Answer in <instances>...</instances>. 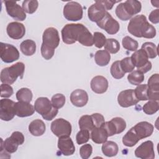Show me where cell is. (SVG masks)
Instances as JSON below:
<instances>
[{
    "label": "cell",
    "mask_w": 159,
    "mask_h": 159,
    "mask_svg": "<svg viewBox=\"0 0 159 159\" xmlns=\"http://www.w3.org/2000/svg\"><path fill=\"white\" fill-rule=\"evenodd\" d=\"M63 42L72 44L78 41L84 46L91 47L94 45L93 35L82 24H68L61 30Z\"/></svg>",
    "instance_id": "cell-1"
},
{
    "label": "cell",
    "mask_w": 159,
    "mask_h": 159,
    "mask_svg": "<svg viewBox=\"0 0 159 159\" xmlns=\"http://www.w3.org/2000/svg\"><path fill=\"white\" fill-rule=\"evenodd\" d=\"M128 32L139 38L153 39L156 35L155 28L149 24L146 17L143 15H137L132 18L127 26Z\"/></svg>",
    "instance_id": "cell-2"
},
{
    "label": "cell",
    "mask_w": 159,
    "mask_h": 159,
    "mask_svg": "<svg viewBox=\"0 0 159 159\" xmlns=\"http://www.w3.org/2000/svg\"><path fill=\"white\" fill-rule=\"evenodd\" d=\"M142 9L141 2L137 0H127L117 5L116 8L117 17L122 20H127L134 15L139 13Z\"/></svg>",
    "instance_id": "cell-3"
},
{
    "label": "cell",
    "mask_w": 159,
    "mask_h": 159,
    "mask_svg": "<svg viewBox=\"0 0 159 159\" xmlns=\"http://www.w3.org/2000/svg\"><path fill=\"white\" fill-rule=\"evenodd\" d=\"M25 71V65L22 62H17L9 67L2 69L1 71V81L2 83L12 84L19 76L23 78Z\"/></svg>",
    "instance_id": "cell-4"
},
{
    "label": "cell",
    "mask_w": 159,
    "mask_h": 159,
    "mask_svg": "<svg viewBox=\"0 0 159 159\" xmlns=\"http://www.w3.org/2000/svg\"><path fill=\"white\" fill-rule=\"evenodd\" d=\"M34 108L47 120H52L58 112V109L52 106L51 101L46 97L38 98L35 101Z\"/></svg>",
    "instance_id": "cell-5"
},
{
    "label": "cell",
    "mask_w": 159,
    "mask_h": 159,
    "mask_svg": "<svg viewBox=\"0 0 159 159\" xmlns=\"http://www.w3.org/2000/svg\"><path fill=\"white\" fill-rule=\"evenodd\" d=\"M130 58L137 70L142 73H145L152 69V63L148 60V58L143 49L135 51Z\"/></svg>",
    "instance_id": "cell-6"
},
{
    "label": "cell",
    "mask_w": 159,
    "mask_h": 159,
    "mask_svg": "<svg viewBox=\"0 0 159 159\" xmlns=\"http://www.w3.org/2000/svg\"><path fill=\"white\" fill-rule=\"evenodd\" d=\"M1 147L9 153H12L17 151L19 145L23 144L24 142V136L22 132L15 131L4 142L2 139H1Z\"/></svg>",
    "instance_id": "cell-7"
},
{
    "label": "cell",
    "mask_w": 159,
    "mask_h": 159,
    "mask_svg": "<svg viewBox=\"0 0 159 159\" xmlns=\"http://www.w3.org/2000/svg\"><path fill=\"white\" fill-rule=\"evenodd\" d=\"M63 16L70 21H78L82 19L83 11L80 3L75 1L67 2L63 7Z\"/></svg>",
    "instance_id": "cell-8"
},
{
    "label": "cell",
    "mask_w": 159,
    "mask_h": 159,
    "mask_svg": "<svg viewBox=\"0 0 159 159\" xmlns=\"http://www.w3.org/2000/svg\"><path fill=\"white\" fill-rule=\"evenodd\" d=\"M50 129L53 134L60 138L70 137L72 127L70 122L63 118H58L52 122Z\"/></svg>",
    "instance_id": "cell-9"
},
{
    "label": "cell",
    "mask_w": 159,
    "mask_h": 159,
    "mask_svg": "<svg viewBox=\"0 0 159 159\" xmlns=\"http://www.w3.org/2000/svg\"><path fill=\"white\" fill-rule=\"evenodd\" d=\"M59 43L60 37L57 29L54 27L47 28L43 33L42 45L55 50Z\"/></svg>",
    "instance_id": "cell-10"
},
{
    "label": "cell",
    "mask_w": 159,
    "mask_h": 159,
    "mask_svg": "<svg viewBox=\"0 0 159 159\" xmlns=\"http://www.w3.org/2000/svg\"><path fill=\"white\" fill-rule=\"evenodd\" d=\"M0 57L2 61L10 63L19 59V52L15 46L11 44L1 42Z\"/></svg>",
    "instance_id": "cell-11"
},
{
    "label": "cell",
    "mask_w": 159,
    "mask_h": 159,
    "mask_svg": "<svg viewBox=\"0 0 159 159\" xmlns=\"http://www.w3.org/2000/svg\"><path fill=\"white\" fill-rule=\"evenodd\" d=\"M96 24L98 27L104 29L108 34L110 35L117 34L120 28L119 22L115 20L107 12L104 18Z\"/></svg>",
    "instance_id": "cell-12"
},
{
    "label": "cell",
    "mask_w": 159,
    "mask_h": 159,
    "mask_svg": "<svg viewBox=\"0 0 159 159\" xmlns=\"http://www.w3.org/2000/svg\"><path fill=\"white\" fill-rule=\"evenodd\" d=\"M15 102L9 99H2L0 101V118L4 121L12 120L16 115Z\"/></svg>",
    "instance_id": "cell-13"
},
{
    "label": "cell",
    "mask_w": 159,
    "mask_h": 159,
    "mask_svg": "<svg viewBox=\"0 0 159 159\" xmlns=\"http://www.w3.org/2000/svg\"><path fill=\"white\" fill-rule=\"evenodd\" d=\"M4 2L6 6L7 13L14 20L23 21L26 19V14L24 11L16 2L5 1Z\"/></svg>",
    "instance_id": "cell-14"
},
{
    "label": "cell",
    "mask_w": 159,
    "mask_h": 159,
    "mask_svg": "<svg viewBox=\"0 0 159 159\" xmlns=\"http://www.w3.org/2000/svg\"><path fill=\"white\" fill-rule=\"evenodd\" d=\"M117 102L122 107H129L137 104L139 100L136 98L134 89H130L121 91L117 96Z\"/></svg>",
    "instance_id": "cell-15"
},
{
    "label": "cell",
    "mask_w": 159,
    "mask_h": 159,
    "mask_svg": "<svg viewBox=\"0 0 159 159\" xmlns=\"http://www.w3.org/2000/svg\"><path fill=\"white\" fill-rule=\"evenodd\" d=\"M135 155L142 159H153L155 158L153 143L151 140L143 142L135 149Z\"/></svg>",
    "instance_id": "cell-16"
},
{
    "label": "cell",
    "mask_w": 159,
    "mask_h": 159,
    "mask_svg": "<svg viewBox=\"0 0 159 159\" xmlns=\"http://www.w3.org/2000/svg\"><path fill=\"white\" fill-rule=\"evenodd\" d=\"M106 13L107 11L99 1H96L94 4H92L88 11V16L89 20L96 23L102 20Z\"/></svg>",
    "instance_id": "cell-17"
},
{
    "label": "cell",
    "mask_w": 159,
    "mask_h": 159,
    "mask_svg": "<svg viewBox=\"0 0 159 159\" xmlns=\"http://www.w3.org/2000/svg\"><path fill=\"white\" fill-rule=\"evenodd\" d=\"M6 31L8 36L15 40L22 39L25 34V28L23 24L17 22H12L8 24Z\"/></svg>",
    "instance_id": "cell-18"
},
{
    "label": "cell",
    "mask_w": 159,
    "mask_h": 159,
    "mask_svg": "<svg viewBox=\"0 0 159 159\" xmlns=\"http://www.w3.org/2000/svg\"><path fill=\"white\" fill-rule=\"evenodd\" d=\"M58 148L61 153L65 156L73 155L75 152V147L70 137H60L58 140Z\"/></svg>",
    "instance_id": "cell-19"
},
{
    "label": "cell",
    "mask_w": 159,
    "mask_h": 159,
    "mask_svg": "<svg viewBox=\"0 0 159 159\" xmlns=\"http://www.w3.org/2000/svg\"><path fill=\"white\" fill-rule=\"evenodd\" d=\"M140 140L150 136L154 129L153 125L147 121H142L133 127Z\"/></svg>",
    "instance_id": "cell-20"
},
{
    "label": "cell",
    "mask_w": 159,
    "mask_h": 159,
    "mask_svg": "<svg viewBox=\"0 0 159 159\" xmlns=\"http://www.w3.org/2000/svg\"><path fill=\"white\" fill-rule=\"evenodd\" d=\"M70 101L76 107H83L88 101V93L81 89H75L70 94Z\"/></svg>",
    "instance_id": "cell-21"
},
{
    "label": "cell",
    "mask_w": 159,
    "mask_h": 159,
    "mask_svg": "<svg viewBox=\"0 0 159 159\" xmlns=\"http://www.w3.org/2000/svg\"><path fill=\"white\" fill-rule=\"evenodd\" d=\"M92 91L97 94L104 93L108 88V81L102 76H96L91 81Z\"/></svg>",
    "instance_id": "cell-22"
},
{
    "label": "cell",
    "mask_w": 159,
    "mask_h": 159,
    "mask_svg": "<svg viewBox=\"0 0 159 159\" xmlns=\"http://www.w3.org/2000/svg\"><path fill=\"white\" fill-rule=\"evenodd\" d=\"M16 115L19 117H25L32 116L35 112L34 106L30 104L23 101H18L14 105Z\"/></svg>",
    "instance_id": "cell-23"
},
{
    "label": "cell",
    "mask_w": 159,
    "mask_h": 159,
    "mask_svg": "<svg viewBox=\"0 0 159 159\" xmlns=\"http://www.w3.org/2000/svg\"><path fill=\"white\" fill-rule=\"evenodd\" d=\"M91 131V138L93 142L101 144L107 141L109 136L106 130L102 126L94 127Z\"/></svg>",
    "instance_id": "cell-24"
},
{
    "label": "cell",
    "mask_w": 159,
    "mask_h": 159,
    "mask_svg": "<svg viewBox=\"0 0 159 159\" xmlns=\"http://www.w3.org/2000/svg\"><path fill=\"white\" fill-rule=\"evenodd\" d=\"M46 130L45 123L40 119H35L29 125V131L34 136L42 135Z\"/></svg>",
    "instance_id": "cell-25"
},
{
    "label": "cell",
    "mask_w": 159,
    "mask_h": 159,
    "mask_svg": "<svg viewBox=\"0 0 159 159\" xmlns=\"http://www.w3.org/2000/svg\"><path fill=\"white\" fill-rule=\"evenodd\" d=\"M102 152L106 157L116 156L119 151L117 144L113 141H106L102 145Z\"/></svg>",
    "instance_id": "cell-26"
},
{
    "label": "cell",
    "mask_w": 159,
    "mask_h": 159,
    "mask_svg": "<svg viewBox=\"0 0 159 159\" xmlns=\"http://www.w3.org/2000/svg\"><path fill=\"white\" fill-rule=\"evenodd\" d=\"M110 60L111 55L105 50H98L94 55L95 62L100 66H104L108 65Z\"/></svg>",
    "instance_id": "cell-27"
},
{
    "label": "cell",
    "mask_w": 159,
    "mask_h": 159,
    "mask_svg": "<svg viewBox=\"0 0 159 159\" xmlns=\"http://www.w3.org/2000/svg\"><path fill=\"white\" fill-rule=\"evenodd\" d=\"M20 49L24 55L26 56H31L35 53L36 43L32 40H25L20 43Z\"/></svg>",
    "instance_id": "cell-28"
},
{
    "label": "cell",
    "mask_w": 159,
    "mask_h": 159,
    "mask_svg": "<svg viewBox=\"0 0 159 159\" xmlns=\"http://www.w3.org/2000/svg\"><path fill=\"white\" fill-rule=\"evenodd\" d=\"M140 140L133 127L122 137V143L126 147H132Z\"/></svg>",
    "instance_id": "cell-29"
},
{
    "label": "cell",
    "mask_w": 159,
    "mask_h": 159,
    "mask_svg": "<svg viewBox=\"0 0 159 159\" xmlns=\"http://www.w3.org/2000/svg\"><path fill=\"white\" fill-rule=\"evenodd\" d=\"M16 99L18 101L30 102L32 99V93L31 90L27 88H22L16 93Z\"/></svg>",
    "instance_id": "cell-30"
},
{
    "label": "cell",
    "mask_w": 159,
    "mask_h": 159,
    "mask_svg": "<svg viewBox=\"0 0 159 159\" xmlns=\"http://www.w3.org/2000/svg\"><path fill=\"white\" fill-rule=\"evenodd\" d=\"M78 124L81 130H91L94 127L92 117L89 115L82 116L79 119Z\"/></svg>",
    "instance_id": "cell-31"
},
{
    "label": "cell",
    "mask_w": 159,
    "mask_h": 159,
    "mask_svg": "<svg viewBox=\"0 0 159 159\" xmlns=\"http://www.w3.org/2000/svg\"><path fill=\"white\" fill-rule=\"evenodd\" d=\"M141 48L145 51L148 58H155L158 55L157 47L152 42H147L143 43Z\"/></svg>",
    "instance_id": "cell-32"
},
{
    "label": "cell",
    "mask_w": 159,
    "mask_h": 159,
    "mask_svg": "<svg viewBox=\"0 0 159 159\" xmlns=\"http://www.w3.org/2000/svg\"><path fill=\"white\" fill-rule=\"evenodd\" d=\"M104 46L105 50L108 52L109 53H116L120 50V43L116 39H106Z\"/></svg>",
    "instance_id": "cell-33"
},
{
    "label": "cell",
    "mask_w": 159,
    "mask_h": 159,
    "mask_svg": "<svg viewBox=\"0 0 159 159\" xmlns=\"http://www.w3.org/2000/svg\"><path fill=\"white\" fill-rule=\"evenodd\" d=\"M136 98L139 101H147L148 99V86L147 84H139L134 89Z\"/></svg>",
    "instance_id": "cell-34"
},
{
    "label": "cell",
    "mask_w": 159,
    "mask_h": 159,
    "mask_svg": "<svg viewBox=\"0 0 159 159\" xmlns=\"http://www.w3.org/2000/svg\"><path fill=\"white\" fill-rule=\"evenodd\" d=\"M128 81L132 85H139L144 80V75L142 72L135 70L127 76Z\"/></svg>",
    "instance_id": "cell-35"
},
{
    "label": "cell",
    "mask_w": 159,
    "mask_h": 159,
    "mask_svg": "<svg viewBox=\"0 0 159 159\" xmlns=\"http://www.w3.org/2000/svg\"><path fill=\"white\" fill-rule=\"evenodd\" d=\"M110 70L112 76L115 79H121L125 75V73L121 68L120 61H114L112 64Z\"/></svg>",
    "instance_id": "cell-36"
},
{
    "label": "cell",
    "mask_w": 159,
    "mask_h": 159,
    "mask_svg": "<svg viewBox=\"0 0 159 159\" xmlns=\"http://www.w3.org/2000/svg\"><path fill=\"white\" fill-rule=\"evenodd\" d=\"M159 104L158 101L150 100L143 106V111L148 115L154 114L158 111Z\"/></svg>",
    "instance_id": "cell-37"
},
{
    "label": "cell",
    "mask_w": 159,
    "mask_h": 159,
    "mask_svg": "<svg viewBox=\"0 0 159 159\" xmlns=\"http://www.w3.org/2000/svg\"><path fill=\"white\" fill-rule=\"evenodd\" d=\"M123 47L130 51H136L139 47V43L137 41L133 39L129 36H125L122 39V41Z\"/></svg>",
    "instance_id": "cell-38"
},
{
    "label": "cell",
    "mask_w": 159,
    "mask_h": 159,
    "mask_svg": "<svg viewBox=\"0 0 159 159\" xmlns=\"http://www.w3.org/2000/svg\"><path fill=\"white\" fill-rule=\"evenodd\" d=\"M39 2L36 0H27L22 2V9L25 12L33 14L37 9Z\"/></svg>",
    "instance_id": "cell-39"
},
{
    "label": "cell",
    "mask_w": 159,
    "mask_h": 159,
    "mask_svg": "<svg viewBox=\"0 0 159 159\" xmlns=\"http://www.w3.org/2000/svg\"><path fill=\"white\" fill-rule=\"evenodd\" d=\"M65 101V96L63 94L60 93L53 95L51 99L52 106L57 109L61 108L64 106Z\"/></svg>",
    "instance_id": "cell-40"
},
{
    "label": "cell",
    "mask_w": 159,
    "mask_h": 159,
    "mask_svg": "<svg viewBox=\"0 0 159 159\" xmlns=\"http://www.w3.org/2000/svg\"><path fill=\"white\" fill-rule=\"evenodd\" d=\"M120 64L122 70L125 73L132 72L135 67L131 60V58L129 57H125L120 61Z\"/></svg>",
    "instance_id": "cell-41"
},
{
    "label": "cell",
    "mask_w": 159,
    "mask_h": 159,
    "mask_svg": "<svg viewBox=\"0 0 159 159\" xmlns=\"http://www.w3.org/2000/svg\"><path fill=\"white\" fill-rule=\"evenodd\" d=\"M112 122L113 123L116 130V134L122 133L126 128V122L124 119H123L121 117H116L114 118H112L111 120Z\"/></svg>",
    "instance_id": "cell-42"
},
{
    "label": "cell",
    "mask_w": 159,
    "mask_h": 159,
    "mask_svg": "<svg viewBox=\"0 0 159 159\" xmlns=\"http://www.w3.org/2000/svg\"><path fill=\"white\" fill-rule=\"evenodd\" d=\"M149 89L154 91H159V76L158 73L152 75L148 80L147 84Z\"/></svg>",
    "instance_id": "cell-43"
},
{
    "label": "cell",
    "mask_w": 159,
    "mask_h": 159,
    "mask_svg": "<svg viewBox=\"0 0 159 159\" xmlns=\"http://www.w3.org/2000/svg\"><path fill=\"white\" fill-rule=\"evenodd\" d=\"M106 41V38L105 35L99 32H95L93 34V43L94 45L98 48H102Z\"/></svg>",
    "instance_id": "cell-44"
},
{
    "label": "cell",
    "mask_w": 159,
    "mask_h": 159,
    "mask_svg": "<svg viewBox=\"0 0 159 159\" xmlns=\"http://www.w3.org/2000/svg\"><path fill=\"white\" fill-rule=\"evenodd\" d=\"M90 137V134L89 130H80L76 135V141L78 145L83 144L86 143Z\"/></svg>",
    "instance_id": "cell-45"
},
{
    "label": "cell",
    "mask_w": 159,
    "mask_h": 159,
    "mask_svg": "<svg viewBox=\"0 0 159 159\" xmlns=\"http://www.w3.org/2000/svg\"><path fill=\"white\" fill-rule=\"evenodd\" d=\"M93 152V147L90 144H84L80 148V154L83 159H88Z\"/></svg>",
    "instance_id": "cell-46"
},
{
    "label": "cell",
    "mask_w": 159,
    "mask_h": 159,
    "mask_svg": "<svg viewBox=\"0 0 159 159\" xmlns=\"http://www.w3.org/2000/svg\"><path fill=\"white\" fill-rule=\"evenodd\" d=\"M13 88L8 84L2 83L1 84V97L9 98L13 94Z\"/></svg>",
    "instance_id": "cell-47"
},
{
    "label": "cell",
    "mask_w": 159,
    "mask_h": 159,
    "mask_svg": "<svg viewBox=\"0 0 159 159\" xmlns=\"http://www.w3.org/2000/svg\"><path fill=\"white\" fill-rule=\"evenodd\" d=\"M92 119L93 120L94 127H99L102 125L105 122L104 116L99 113H94L91 115Z\"/></svg>",
    "instance_id": "cell-48"
},
{
    "label": "cell",
    "mask_w": 159,
    "mask_h": 159,
    "mask_svg": "<svg viewBox=\"0 0 159 159\" xmlns=\"http://www.w3.org/2000/svg\"><path fill=\"white\" fill-rule=\"evenodd\" d=\"M148 19L153 24H158L159 22V9H157L152 11L148 16Z\"/></svg>",
    "instance_id": "cell-49"
},
{
    "label": "cell",
    "mask_w": 159,
    "mask_h": 159,
    "mask_svg": "<svg viewBox=\"0 0 159 159\" xmlns=\"http://www.w3.org/2000/svg\"><path fill=\"white\" fill-rule=\"evenodd\" d=\"M99 2L101 4H102V6L104 7V8L106 9V11L108 10H111L113 6L114 5V4H116V2H120V0L119 1H106V0H103V1H99Z\"/></svg>",
    "instance_id": "cell-50"
},
{
    "label": "cell",
    "mask_w": 159,
    "mask_h": 159,
    "mask_svg": "<svg viewBox=\"0 0 159 159\" xmlns=\"http://www.w3.org/2000/svg\"><path fill=\"white\" fill-rule=\"evenodd\" d=\"M151 2H152V4H153V6L157 7H158V6H158V3H159V1H152Z\"/></svg>",
    "instance_id": "cell-51"
}]
</instances>
